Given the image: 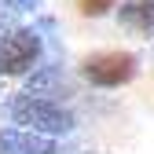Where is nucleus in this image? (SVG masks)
<instances>
[{"label": "nucleus", "mask_w": 154, "mask_h": 154, "mask_svg": "<svg viewBox=\"0 0 154 154\" xmlns=\"http://www.w3.org/2000/svg\"><path fill=\"white\" fill-rule=\"evenodd\" d=\"M110 8H118V0H77V11H81L85 18H99Z\"/></svg>", "instance_id": "423d86ee"}, {"label": "nucleus", "mask_w": 154, "mask_h": 154, "mask_svg": "<svg viewBox=\"0 0 154 154\" xmlns=\"http://www.w3.org/2000/svg\"><path fill=\"white\" fill-rule=\"evenodd\" d=\"M11 118L18 125H26V132H44V136H59V132H70L73 128V114L63 110L59 103L44 99V95H18L11 103Z\"/></svg>", "instance_id": "f257e3e1"}, {"label": "nucleus", "mask_w": 154, "mask_h": 154, "mask_svg": "<svg viewBox=\"0 0 154 154\" xmlns=\"http://www.w3.org/2000/svg\"><path fill=\"white\" fill-rule=\"evenodd\" d=\"M8 4H11V8H18V11H22V8H33V4H37V0H8Z\"/></svg>", "instance_id": "0eeeda50"}, {"label": "nucleus", "mask_w": 154, "mask_h": 154, "mask_svg": "<svg viewBox=\"0 0 154 154\" xmlns=\"http://www.w3.org/2000/svg\"><path fill=\"white\" fill-rule=\"evenodd\" d=\"M41 59V37L33 29H11L0 37V77H22Z\"/></svg>", "instance_id": "7ed1b4c3"}, {"label": "nucleus", "mask_w": 154, "mask_h": 154, "mask_svg": "<svg viewBox=\"0 0 154 154\" xmlns=\"http://www.w3.org/2000/svg\"><path fill=\"white\" fill-rule=\"evenodd\" d=\"M121 26L140 33V37H154V0H125L118 8Z\"/></svg>", "instance_id": "39448f33"}, {"label": "nucleus", "mask_w": 154, "mask_h": 154, "mask_svg": "<svg viewBox=\"0 0 154 154\" xmlns=\"http://www.w3.org/2000/svg\"><path fill=\"white\" fill-rule=\"evenodd\" d=\"M0 154H55V143L41 132L4 128L0 132Z\"/></svg>", "instance_id": "20e7f679"}, {"label": "nucleus", "mask_w": 154, "mask_h": 154, "mask_svg": "<svg viewBox=\"0 0 154 154\" xmlns=\"http://www.w3.org/2000/svg\"><path fill=\"white\" fill-rule=\"evenodd\" d=\"M81 70L99 88H121L140 73V59L132 51H95L81 63Z\"/></svg>", "instance_id": "f03ea898"}]
</instances>
